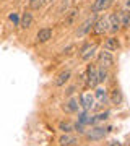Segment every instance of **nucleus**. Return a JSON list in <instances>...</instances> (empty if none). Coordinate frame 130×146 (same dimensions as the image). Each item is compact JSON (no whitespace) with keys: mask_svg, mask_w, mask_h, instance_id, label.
<instances>
[{"mask_svg":"<svg viewBox=\"0 0 130 146\" xmlns=\"http://www.w3.org/2000/svg\"><path fill=\"white\" fill-rule=\"evenodd\" d=\"M54 2H57V0H47V3H54Z\"/></svg>","mask_w":130,"mask_h":146,"instance_id":"obj_29","label":"nucleus"},{"mask_svg":"<svg viewBox=\"0 0 130 146\" xmlns=\"http://www.w3.org/2000/svg\"><path fill=\"white\" fill-rule=\"evenodd\" d=\"M59 143H60V146H72L77 143V138L72 135H68V133H63L60 138H59Z\"/></svg>","mask_w":130,"mask_h":146,"instance_id":"obj_17","label":"nucleus"},{"mask_svg":"<svg viewBox=\"0 0 130 146\" xmlns=\"http://www.w3.org/2000/svg\"><path fill=\"white\" fill-rule=\"evenodd\" d=\"M129 145H130V143H129Z\"/></svg>","mask_w":130,"mask_h":146,"instance_id":"obj_31","label":"nucleus"},{"mask_svg":"<svg viewBox=\"0 0 130 146\" xmlns=\"http://www.w3.org/2000/svg\"><path fill=\"white\" fill-rule=\"evenodd\" d=\"M107 23H109V31L111 33H117L120 31V21H119V16H117V11L115 13H111L107 16Z\"/></svg>","mask_w":130,"mask_h":146,"instance_id":"obj_10","label":"nucleus"},{"mask_svg":"<svg viewBox=\"0 0 130 146\" xmlns=\"http://www.w3.org/2000/svg\"><path fill=\"white\" fill-rule=\"evenodd\" d=\"M75 86H70V88H67V91H65V96H72L73 93H75Z\"/></svg>","mask_w":130,"mask_h":146,"instance_id":"obj_25","label":"nucleus"},{"mask_svg":"<svg viewBox=\"0 0 130 146\" xmlns=\"http://www.w3.org/2000/svg\"><path fill=\"white\" fill-rule=\"evenodd\" d=\"M47 3V0H29V8L31 10H41Z\"/></svg>","mask_w":130,"mask_h":146,"instance_id":"obj_22","label":"nucleus"},{"mask_svg":"<svg viewBox=\"0 0 130 146\" xmlns=\"http://www.w3.org/2000/svg\"><path fill=\"white\" fill-rule=\"evenodd\" d=\"M104 49L106 50H109V52H114V50H117L119 49V41H117V37H109V39H106V42H104Z\"/></svg>","mask_w":130,"mask_h":146,"instance_id":"obj_15","label":"nucleus"},{"mask_svg":"<svg viewBox=\"0 0 130 146\" xmlns=\"http://www.w3.org/2000/svg\"><path fill=\"white\" fill-rule=\"evenodd\" d=\"M96 72H98V83H104V81L107 80V76H109L107 68L103 67V65H99V67L96 68Z\"/></svg>","mask_w":130,"mask_h":146,"instance_id":"obj_19","label":"nucleus"},{"mask_svg":"<svg viewBox=\"0 0 130 146\" xmlns=\"http://www.w3.org/2000/svg\"><path fill=\"white\" fill-rule=\"evenodd\" d=\"M111 102H112V104H120V102H122V93H120V89H112V91H111Z\"/></svg>","mask_w":130,"mask_h":146,"instance_id":"obj_20","label":"nucleus"},{"mask_svg":"<svg viewBox=\"0 0 130 146\" xmlns=\"http://www.w3.org/2000/svg\"><path fill=\"white\" fill-rule=\"evenodd\" d=\"M111 130H112L111 127H107V128H104V127H93V128L86 133V138H88V140H93V141L103 140L104 136L107 135V131H111Z\"/></svg>","mask_w":130,"mask_h":146,"instance_id":"obj_4","label":"nucleus"},{"mask_svg":"<svg viewBox=\"0 0 130 146\" xmlns=\"http://www.w3.org/2000/svg\"><path fill=\"white\" fill-rule=\"evenodd\" d=\"M80 106L83 107V110H91L94 107V96H91L89 93H83L80 96Z\"/></svg>","mask_w":130,"mask_h":146,"instance_id":"obj_8","label":"nucleus"},{"mask_svg":"<svg viewBox=\"0 0 130 146\" xmlns=\"http://www.w3.org/2000/svg\"><path fill=\"white\" fill-rule=\"evenodd\" d=\"M98 62H99V65H103V67L111 68L114 65V57H112V54H111L109 50L103 49V50L98 54Z\"/></svg>","mask_w":130,"mask_h":146,"instance_id":"obj_5","label":"nucleus"},{"mask_svg":"<svg viewBox=\"0 0 130 146\" xmlns=\"http://www.w3.org/2000/svg\"><path fill=\"white\" fill-rule=\"evenodd\" d=\"M73 130L78 131V133H85V125L83 123H75L73 125Z\"/></svg>","mask_w":130,"mask_h":146,"instance_id":"obj_24","label":"nucleus"},{"mask_svg":"<svg viewBox=\"0 0 130 146\" xmlns=\"http://www.w3.org/2000/svg\"><path fill=\"white\" fill-rule=\"evenodd\" d=\"M124 10L130 13V0H125V8H124Z\"/></svg>","mask_w":130,"mask_h":146,"instance_id":"obj_26","label":"nucleus"},{"mask_svg":"<svg viewBox=\"0 0 130 146\" xmlns=\"http://www.w3.org/2000/svg\"><path fill=\"white\" fill-rule=\"evenodd\" d=\"M94 16H91V18H86V20L81 23V26H78V29H77V36L78 37H83V36H86L91 29H93V25H94Z\"/></svg>","mask_w":130,"mask_h":146,"instance_id":"obj_6","label":"nucleus"},{"mask_svg":"<svg viewBox=\"0 0 130 146\" xmlns=\"http://www.w3.org/2000/svg\"><path fill=\"white\" fill-rule=\"evenodd\" d=\"M70 78H72V72L70 70H63V72H60L57 75V78L54 80V86H63Z\"/></svg>","mask_w":130,"mask_h":146,"instance_id":"obj_11","label":"nucleus"},{"mask_svg":"<svg viewBox=\"0 0 130 146\" xmlns=\"http://www.w3.org/2000/svg\"><path fill=\"white\" fill-rule=\"evenodd\" d=\"M52 34H54V31H52L51 28H41L36 34V42L37 44H44L49 39H52Z\"/></svg>","mask_w":130,"mask_h":146,"instance_id":"obj_9","label":"nucleus"},{"mask_svg":"<svg viewBox=\"0 0 130 146\" xmlns=\"http://www.w3.org/2000/svg\"><path fill=\"white\" fill-rule=\"evenodd\" d=\"M78 107H80V102H78V99H75V98L68 99L67 102L63 104V110H65V112H68V114H73V112H77Z\"/></svg>","mask_w":130,"mask_h":146,"instance_id":"obj_14","label":"nucleus"},{"mask_svg":"<svg viewBox=\"0 0 130 146\" xmlns=\"http://www.w3.org/2000/svg\"><path fill=\"white\" fill-rule=\"evenodd\" d=\"M96 50H98V44L96 42H86L81 49H80V58L83 60V62H88V60H91V57H93L94 54H96Z\"/></svg>","mask_w":130,"mask_h":146,"instance_id":"obj_2","label":"nucleus"},{"mask_svg":"<svg viewBox=\"0 0 130 146\" xmlns=\"http://www.w3.org/2000/svg\"><path fill=\"white\" fill-rule=\"evenodd\" d=\"M68 8H70V0H62L57 8V15H65L68 11Z\"/></svg>","mask_w":130,"mask_h":146,"instance_id":"obj_21","label":"nucleus"},{"mask_svg":"<svg viewBox=\"0 0 130 146\" xmlns=\"http://www.w3.org/2000/svg\"><path fill=\"white\" fill-rule=\"evenodd\" d=\"M109 31V23H107V18L106 16H99L94 20V25H93V33L96 36H103L106 33Z\"/></svg>","mask_w":130,"mask_h":146,"instance_id":"obj_1","label":"nucleus"},{"mask_svg":"<svg viewBox=\"0 0 130 146\" xmlns=\"http://www.w3.org/2000/svg\"><path fill=\"white\" fill-rule=\"evenodd\" d=\"M10 20L13 21V23H18V16H16L15 13H13V15H10Z\"/></svg>","mask_w":130,"mask_h":146,"instance_id":"obj_27","label":"nucleus"},{"mask_svg":"<svg viewBox=\"0 0 130 146\" xmlns=\"http://www.w3.org/2000/svg\"><path fill=\"white\" fill-rule=\"evenodd\" d=\"M115 0H94L93 5H91V11L93 13H101V11L107 10Z\"/></svg>","mask_w":130,"mask_h":146,"instance_id":"obj_7","label":"nucleus"},{"mask_svg":"<svg viewBox=\"0 0 130 146\" xmlns=\"http://www.w3.org/2000/svg\"><path fill=\"white\" fill-rule=\"evenodd\" d=\"M117 16H119L120 26L125 28V29H130V13L129 11L120 10V11H117Z\"/></svg>","mask_w":130,"mask_h":146,"instance_id":"obj_13","label":"nucleus"},{"mask_svg":"<svg viewBox=\"0 0 130 146\" xmlns=\"http://www.w3.org/2000/svg\"><path fill=\"white\" fill-rule=\"evenodd\" d=\"M94 98L99 101V104L101 106L106 104L107 99H109V98H107V91H106L104 88H96V91H94Z\"/></svg>","mask_w":130,"mask_h":146,"instance_id":"obj_16","label":"nucleus"},{"mask_svg":"<svg viewBox=\"0 0 130 146\" xmlns=\"http://www.w3.org/2000/svg\"><path fill=\"white\" fill-rule=\"evenodd\" d=\"M59 130L63 131V133H70V131H73V125L70 122H60L59 123Z\"/></svg>","mask_w":130,"mask_h":146,"instance_id":"obj_23","label":"nucleus"},{"mask_svg":"<svg viewBox=\"0 0 130 146\" xmlns=\"http://www.w3.org/2000/svg\"><path fill=\"white\" fill-rule=\"evenodd\" d=\"M78 13H80L78 8H72V10H68L67 13H65V25H73L75 20H77Z\"/></svg>","mask_w":130,"mask_h":146,"instance_id":"obj_18","label":"nucleus"},{"mask_svg":"<svg viewBox=\"0 0 130 146\" xmlns=\"http://www.w3.org/2000/svg\"><path fill=\"white\" fill-rule=\"evenodd\" d=\"M85 81H86L88 88H96L98 86V72H96L94 65H88L86 73H85Z\"/></svg>","mask_w":130,"mask_h":146,"instance_id":"obj_3","label":"nucleus"},{"mask_svg":"<svg viewBox=\"0 0 130 146\" xmlns=\"http://www.w3.org/2000/svg\"><path fill=\"white\" fill-rule=\"evenodd\" d=\"M107 146H122V145H120L119 141H111V143H109Z\"/></svg>","mask_w":130,"mask_h":146,"instance_id":"obj_28","label":"nucleus"},{"mask_svg":"<svg viewBox=\"0 0 130 146\" xmlns=\"http://www.w3.org/2000/svg\"><path fill=\"white\" fill-rule=\"evenodd\" d=\"M13 2H15V0H13Z\"/></svg>","mask_w":130,"mask_h":146,"instance_id":"obj_30","label":"nucleus"},{"mask_svg":"<svg viewBox=\"0 0 130 146\" xmlns=\"http://www.w3.org/2000/svg\"><path fill=\"white\" fill-rule=\"evenodd\" d=\"M31 25H33V13L29 10H25L23 15H21L20 26L23 28V29H28V28H31Z\"/></svg>","mask_w":130,"mask_h":146,"instance_id":"obj_12","label":"nucleus"}]
</instances>
